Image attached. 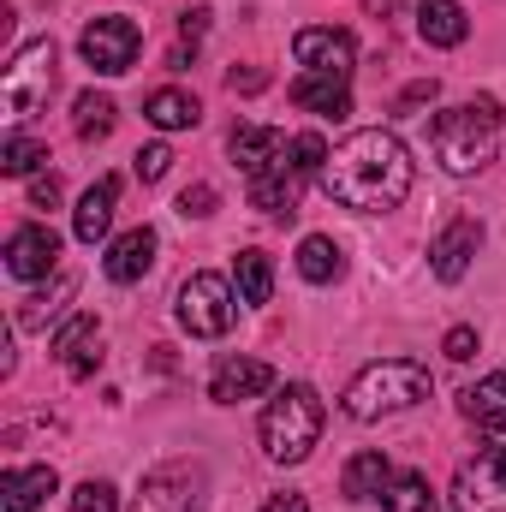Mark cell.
I'll return each mask as SVG.
<instances>
[{
    "instance_id": "38",
    "label": "cell",
    "mask_w": 506,
    "mask_h": 512,
    "mask_svg": "<svg viewBox=\"0 0 506 512\" xmlns=\"http://www.w3.org/2000/svg\"><path fill=\"white\" fill-rule=\"evenodd\" d=\"M262 512H310V501L286 489V495H268V507H262Z\"/></svg>"
},
{
    "instance_id": "32",
    "label": "cell",
    "mask_w": 506,
    "mask_h": 512,
    "mask_svg": "<svg viewBox=\"0 0 506 512\" xmlns=\"http://www.w3.org/2000/svg\"><path fill=\"white\" fill-rule=\"evenodd\" d=\"M131 167H137V179H143V185H155V179L173 167V149H167V143H143V149L131 155Z\"/></svg>"
},
{
    "instance_id": "37",
    "label": "cell",
    "mask_w": 506,
    "mask_h": 512,
    "mask_svg": "<svg viewBox=\"0 0 506 512\" xmlns=\"http://www.w3.org/2000/svg\"><path fill=\"white\" fill-rule=\"evenodd\" d=\"M54 203H60V179H54V173L30 179V209H54Z\"/></svg>"
},
{
    "instance_id": "17",
    "label": "cell",
    "mask_w": 506,
    "mask_h": 512,
    "mask_svg": "<svg viewBox=\"0 0 506 512\" xmlns=\"http://www.w3.org/2000/svg\"><path fill=\"white\" fill-rule=\"evenodd\" d=\"M286 149H292L286 131H274V126H239L233 137H227V155H233V167H245V179L268 173Z\"/></svg>"
},
{
    "instance_id": "2",
    "label": "cell",
    "mask_w": 506,
    "mask_h": 512,
    "mask_svg": "<svg viewBox=\"0 0 506 512\" xmlns=\"http://www.w3.org/2000/svg\"><path fill=\"white\" fill-rule=\"evenodd\" d=\"M429 149L447 173H477L495 161L501 149V102L495 96H477V102H459L447 114L429 120Z\"/></svg>"
},
{
    "instance_id": "19",
    "label": "cell",
    "mask_w": 506,
    "mask_h": 512,
    "mask_svg": "<svg viewBox=\"0 0 506 512\" xmlns=\"http://www.w3.org/2000/svg\"><path fill=\"white\" fill-rule=\"evenodd\" d=\"M114 203H120V179H96V185L78 197V209H72V233H78L84 245L108 239V227H114Z\"/></svg>"
},
{
    "instance_id": "31",
    "label": "cell",
    "mask_w": 506,
    "mask_h": 512,
    "mask_svg": "<svg viewBox=\"0 0 506 512\" xmlns=\"http://www.w3.org/2000/svg\"><path fill=\"white\" fill-rule=\"evenodd\" d=\"M66 512H120V489L90 477V483H78V489H72V507H66Z\"/></svg>"
},
{
    "instance_id": "7",
    "label": "cell",
    "mask_w": 506,
    "mask_h": 512,
    "mask_svg": "<svg viewBox=\"0 0 506 512\" xmlns=\"http://www.w3.org/2000/svg\"><path fill=\"white\" fill-rule=\"evenodd\" d=\"M78 48H84L90 72H102V78H120V72H131V66H137L143 30H137V18H126V12H108V18H90V24H84Z\"/></svg>"
},
{
    "instance_id": "29",
    "label": "cell",
    "mask_w": 506,
    "mask_h": 512,
    "mask_svg": "<svg viewBox=\"0 0 506 512\" xmlns=\"http://www.w3.org/2000/svg\"><path fill=\"white\" fill-rule=\"evenodd\" d=\"M298 274H304L310 286L340 280V245H334V239H322V233H310V239L298 245Z\"/></svg>"
},
{
    "instance_id": "26",
    "label": "cell",
    "mask_w": 506,
    "mask_h": 512,
    "mask_svg": "<svg viewBox=\"0 0 506 512\" xmlns=\"http://www.w3.org/2000/svg\"><path fill=\"white\" fill-rule=\"evenodd\" d=\"M72 292H78V280H72V274H60V280H54V292H36V298H24V304H18V328H24V334H42V328L66 310V298H72Z\"/></svg>"
},
{
    "instance_id": "13",
    "label": "cell",
    "mask_w": 506,
    "mask_h": 512,
    "mask_svg": "<svg viewBox=\"0 0 506 512\" xmlns=\"http://www.w3.org/2000/svg\"><path fill=\"white\" fill-rule=\"evenodd\" d=\"M6 268H12L18 280L54 274V268H60V233H54V227H18V233L6 239Z\"/></svg>"
},
{
    "instance_id": "22",
    "label": "cell",
    "mask_w": 506,
    "mask_h": 512,
    "mask_svg": "<svg viewBox=\"0 0 506 512\" xmlns=\"http://www.w3.org/2000/svg\"><path fill=\"white\" fill-rule=\"evenodd\" d=\"M54 489H60L54 465L6 471V477H0V507H6V512H36V507H42V495H54Z\"/></svg>"
},
{
    "instance_id": "8",
    "label": "cell",
    "mask_w": 506,
    "mask_h": 512,
    "mask_svg": "<svg viewBox=\"0 0 506 512\" xmlns=\"http://www.w3.org/2000/svg\"><path fill=\"white\" fill-rule=\"evenodd\" d=\"M453 512H506V447H483L453 477Z\"/></svg>"
},
{
    "instance_id": "6",
    "label": "cell",
    "mask_w": 506,
    "mask_h": 512,
    "mask_svg": "<svg viewBox=\"0 0 506 512\" xmlns=\"http://www.w3.org/2000/svg\"><path fill=\"white\" fill-rule=\"evenodd\" d=\"M179 328L185 334H197V340H221L227 328H233V286L221 280V274H191L185 286H179Z\"/></svg>"
},
{
    "instance_id": "10",
    "label": "cell",
    "mask_w": 506,
    "mask_h": 512,
    "mask_svg": "<svg viewBox=\"0 0 506 512\" xmlns=\"http://www.w3.org/2000/svg\"><path fill=\"white\" fill-rule=\"evenodd\" d=\"M292 60L310 66V72H328V78H352V66H358V42H352V30L310 24V30L292 36Z\"/></svg>"
},
{
    "instance_id": "20",
    "label": "cell",
    "mask_w": 506,
    "mask_h": 512,
    "mask_svg": "<svg viewBox=\"0 0 506 512\" xmlns=\"http://www.w3.org/2000/svg\"><path fill=\"white\" fill-rule=\"evenodd\" d=\"M417 36L429 48H459L471 36V18L459 0H417Z\"/></svg>"
},
{
    "instance_id": "18",
    "label": "cell",
    "mask_w": 506,
    "mask_h": 512,
    "mask_svg": "<svg viewBox=\"0 0 506 512\" xmlns=\"http://www.w3.org/2000/svg\"><path fill=\"white\" fill-rule=\"evenodd\" d=\"M102 268H108V280H120V286L143 280V274L155 268V227H131V233H120V239L108 245V256H102Z\"/></svg>"
},
{
    "instance_id": "27",
    "label": "cell",
    "mask_w": 506,
    "mask_h": 512,
    "mask_svg": "<svg viewBox=\"0 0 506 512\" xmlns=\"http://www.w3.org/2000/svg\"><path fill=\"white\" fill-rule=\"evenodd\" d=\"M233 280H239V298H245V304H268V298H274V262L262 251L233 256Z\"/></svg>"
},
{
    "instance_id": "5",
    "label": "cell",
    "mask_w": 506,
    "mask_h": 512,
    "mask_svg": "<svg viewBox=\"0 0 506 512\" xmlns=\"http://www.w3.org/2000/svg\"><path fill=\"white\" fill-rule=\"evenodd\" d=\"M54 42L36 36L12 54L6 78H0V102H6V120H30L36 108H48V90H54Z\"/></svg>"
},
{
    "instance_id": "33",
    "label": "cell",
    "mask_w": 506,
    "mask_h": 512,
    "mask_svg": "<svg viewBox=\"0 0 506 512\" xmlns=\"http://www.w3.org/2000/svg\"><path fill=\"white\" fill-rule=\"evenodd\" d=\"M435 96H441V84H435V78H417V84H405V90H399L393 114H411V108H423V102H435Z\"/></svg>"
},
{
    "instance_id": "24",
    "label": "cell",
    "mask_w": 506,
    "mask_h": 512,
    "mask_svg": "<svg viewBox=\"0 0 506 512\" xmlns=\"http://www.w3.org/2000/svg\"><path fill=\"white\" fill-rule=\"evenodd\" d=\"M143 120L155 131H191L203 120V108H197V96L191 90H155L149 102H143Z\"/></svg>"
},
{
    "instance_id": "28",
    "label": "cell",
    "mask_w": 506,
    "mask_h": 512,
    "mask_svg": "<svg viewBox=\"0 0 506 512\" xmlns=\"http://www.w3.org/2000/svg\"><path fill=\"white\" fill-rule=\"evenodd\" d=\"M114 114H120V108H114V96H96V90H84V96L72 102V126H78L84 143H102V137L114 131Z\"/></svg>"
},
{
    "instance_id": "23",
    "label": "cell",
    "mask_w": 506,
    "mask_h": 512,
    "mask_svg": "<svg viewBox=\"0 0 506 512\" xmlns=\"http://www.w3.org/2000/svg\"><path fill=\"white\" fill-rule=\"evenodd\" d=\"M387 483H393V465H387V453H381V447H370V453H358V459L346 465L340 495H346V501H376Z\"/></svg>"
},
{
    "instance_id": "30",
    "label": "cell",
    "mask_w": 506,
    "mask_h": 512,
    "mask_svg": "<svg viewBox=\"0 0 506 512\" xmlns=\"http://www.w3.org/2000/svg\"><path fill=\"white\" fill-rule=\"evenodd\" d=\"M36 161H48V149H42L36 137H24V131H12V137L0 143V173H12V179H18V173H30Z\"/></svg>"
},
{
    "instance_id": "35",
    "label": "cell",
    "mask_w": 506,
    "mask_h": 512,
    "mask_svg": "<svg viewBox=\"0 0 506 512\" xmlns=\"http://www.w3.org/2000/svg\"><path fill=\"white\" fill-rule=\"evenodd\" d=\"M441 352H447L453 364H471V358H477V328H453V334L441 340Z\"/></svg>"
},
{
    "instance_id": "36",
    "label": "cell",
    "mask_w": 506,
    "mask_h": 512,
    "mask_svg": "<svg viewBox=\"0 0 506 512\" xmlns=\"http://www.w3.org/2000/svg\"><path fill=\"white\" fill-rule=\"evenodd\" d=\"M262 84H268V72H262V66H245V72L233 66V72H227V90H233V96H256Z\"/></svg>"
},
{
    "instance_id": "16",
    "label": "cell",
    "mask_w": 506,
    "mask_h": 512,
    "mask_svg": "<svg viewBox=\"0 0 506 512\" xmlns=\"http://www.w3.org/2000/svg\"><path fill=\"white\" fill-rule=\"evenodd\" d=\"M274 387V370L262 364V358H227L221 370H215V382H209V399L215 405H245L256 393H268Z\"/></svg>"
},
{
    "instance_id": "12",
    "label": "cell",
    "mask_w": 506,
    "mask_h": 512,
    "mask_svg": "<svg viewBox=\"0 0 506 512\" xmlns=\"http://www.w3.org/2000/svg\"><path fill=\"white\" fill-rule=\"evenodd\" d=\"M304 179H310V173H304V167L292 161V149H286L268 173H256L251 179V209H262V215H286V221H292V215H298V191H304Z\"/></svg>"
},
{
    "instance_id": "3",
    "label": "cell",
    "mask_w": 506,
    "mask_h": 512,
    "mask_svg": "<svg viewBox=\"0 0 506 512\" xmlns=\"http://www.w3.org/2000/svg\"><path fill=\"white\" fill-rule=\"evenodd\" d=\"M322 423H328L322 393L304 387V382H286L268 399V411H262V453H268L274 465H298V459H310V447L322 441Z\"/></svg>"
},
{
    "instance_id": "25",
    "label": "cell",
    "mask_w": 506,
    "mask_h": 512,
    "mask_svg": "<svg viewBox=\"0 0 506 512\" xmlns=\"http://www.w3.org/2000/svg\"><path fill=\"white\" fill-rule=\"evenodd\" d=\"M381 512H441V507H435V489H429L423 471H399L381 489Z\"/></svg>"
},
{
    "instance_id": "9",
    "label": "cell",
    "mask_w": 506,
    "mask_h": 512,
    "mask_svg": "<svg viewBox=\"0 0 506 512\" xmlns=\"http://www.w3.org/2000/svg\"><path fill=\"white\" fill-rule=\"evenodd\" d=\"M203 507V471L197 465H155L137 489L131 512H197Z\"/></svg>"
},
{
    "instance_id": "4",
    "label": "cell",
    "mask_w": 506,
    "mask_h": 512,
    "mask_svg": "<svg viewBox=\"0 0 506 512\" xmlns=\"http://www.w3.org/2000/svg\"><path fill=\"white\" fill-rule=\"evenodd\" d=\"M429 370L423 364H411V358H381L370 364L358 382L346 387V417H358V423H376V417H393V411H411L417 399H429Z\"/></svg>"
},
{
    "instance_id": "15",
    "label": "cell",
    "mask_w": 506,
    "mask_h": 512,
    "mask_svg": "<svg viewBox=\"0 0 506 512\" xmlns=\"http://www.w3.org/2000/svg\"><path fill=\"white\" fill-rule=\"evenodd\" d=\"M54 358L66 364V376H96V364H102V328H96V316L84 310V316H72L60 334H54Z\"/></svg>"
},
{
    "instance_id": "14",
    "label": "cell",
    "mask_w": 506,
    "mask_h": 512,
    "mask_svg": "<svg viewBox=\"0 0 506 512\" xmlns=\"http://www.w3.org/2000/svg\"><path fill=\"white\" fill-rule=\"evenodd\" d=\"M459 411L489 435V447H506V370L483 376L477 387H465L459 393Z\"/></svg>"
},
{
    "instance_id": "34",
    "label": "cell",
    "mask_w": 506,
    "mask_h": 512,
    "mask_svg": "<svg viewBox=\"0 0 506 512\" xmlns=\"http://www.w3.org/2000/svg\"><path fill=\"white\" fill-rule=\"evenodd\" d=\"M179 215H185V221H203V215H215V185H191V191L179 197Z\"/></svg>"
},
{
    "instance_id": "11",
    "label": "cell",
    "mask_w": 506,
    "mask_h": 512,
    "mask_svg": "<svg viewBox=\"0 0 506 512\" xmlns=\"http://www.w3.org/2000/svg\"><path fill=\"white\" fill-rule=\"evenodd\" d=\"M477 251H483V221H477V215L447 221L441 239L429 245V268H435V280H465V268H471V256Z\"/></svg>"
},
{
    "instance_id": "21",
    "label": "cell",
    "mask_w": 506,
    "mask_h": 512,
    "mask_svg": "<svg viewBox=\"0 0 506 512\" xmlns=\"http://www.w3.org/2000/svg\"><path fill=\"white\" fill-rule=\"evenodd\" d=\"M292 102L310 108V114H322V120H346V114H352L346 78H328V72H304V78L292 84Z\"/></svg>"
},
{
    "instance_id": "1",
    "label": "cell",
    "mask_w": 506,
    "mask_h": 512,
    "mask_svg": "<svg viewBox=\"0 0 506 512\" xmlns=\"http://www.w3.org/2000/svg\"><path fill=\"white\" fill-rule=\"evenodd\" d=\"M411 149L393 137V131H352L328 167H322V191L340 203V209H358V215H387L411 197Z\"/></svg>"
}]
</instances>
